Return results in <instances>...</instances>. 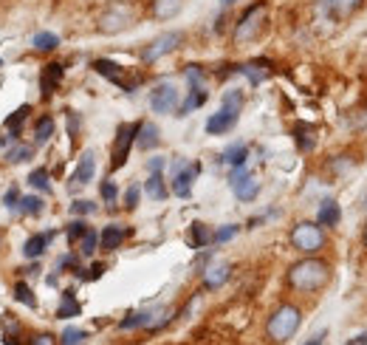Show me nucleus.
<instances>
[{
    "mask_svg": "<svg viewBox=\"0 0 367 345\" xmlns=\"http://www.w3.org/2000/svg\"><path fill=\"white\" fill-rule=\"evenodd\" d=\"M85 232H88V224H85V221H73V224H68V241H71V244H76Z\"/></svg>",
    "mask_w": 367,
    "mask_h": 345,
    "instance_id": "obj_42",
    "label": "nucleus"
},
{
    "mask_svg": "<svg viewBox=\"0 0 367 345\" xmlns=\"http://www.w3.org/2000/svg\"><path fill=\"white\" fill-rule=\"evenodd\" d=\"M96 247H99V232H96V230H88V232L79 238V255H82V258H91V255L96 252Z\"/></svg>",
    "mask_w": 367,
    "mask_h": 345,
    "instance_id": "obj_34",
    "label": "nucleus"
},
{
    "mask_svg": "<svg viewBox=\"0 0 367 345\" xmlns=\"http://www.w3.org/2000/svg\"><path fill=\"white\" fill-rule=\"evenodd\" d=\"M99 192H102V198H105L108 204H113V201H116V195H119V190H116V184H113V181H102V190H99Z\"/></svg>",
    "mask_w": 367,
    "mask_h": 345,
    "instance_id": "obj_44",
    "label": "nucleus"
},
{
    "mask_svg": "<svg viewBox=\"0 0 367 345\" xmlns=\"http://www.w3.org/2000/svg\"><path fill=\"white\" fill-rule=\"evenodd\" d=\"M29 345H57V337H51V334H37Z\"/></svg>",
    "mask_w": 367,
    "mask_h": 345,
    "instance_id": "obj_46",
    "label": "nucleus"
},
{
    "mask_svg": "<svg viewBox=\"0 0 367 345\" xmlns=\"http://www.w3.org/2000/svg\"><path fill=\"white\" fill-rule=\"evenodd\" d=\"M266 17H269L266 3H254V6H249V9L243 11V17L237 20V26H234V43H249V40H254V37L263 31Z\"/></svg>",
    "mask_w": 367,
    "mask_h": 345,
    "instance_id": "obj_4",
    "label": "nucleus"
},
{
    "mask_svg": "<svg viewBox=\"0 0 367 345\" xmlns=\"http://www.w3.org/2000/svg\"><path fill=\"white\" fill-rule=\"evenodd\" d=\"M93 71L99 74V77H105V80H110L113 86L125 88L128 93L136 88V83H130L128 80V74H125V68L122 66H116L113 60H93Z\"/></svg>",
    "mask_w": 367,
    "mask_h": 345,
    "instance_id": "obj_11",
    "label": "nucleus"
},
{
    "mask_svg": "<svg viewBox=\"0 0 367 345\" xmlns=\"http://www.w3.org/2000/svg\"><path fill=\"white\" fill-rule=\"evenodd\" d=\"M23 215H43V210H46V201L40 198V195H23L20 198V207H17Z\"/></svg>",
    "mask_w": 367,
    "mask_h": 345,
    "instance_id": "obj_29",
    "label": "nucleus"
},
{
    "mask_svg": "<svg viewBox=\"0 0 367 345\" xmlns=\"http://www.w3.org/2000/svg\"><path fill=\"white\" fill-rule=\"evenodd\" d=\"M328 280H331V269L319 258H305L289 269V286L296 292H319Z\"/></svg>",
    "mask_w": 367,
    "mask_h": 345,
    "instance_id": "obj_1",
    "label": "nucleus"
},
{
    "mask_svg": "<svg viewBox=\"0 0 367 345\" xmlns=\"http://www.w3.org/2000/svg\"><path fill=\"white\" fill-rule=\"evenodd\" d=\"M0 68H3V60H0Z\"/></svg>",
    "mask_w": 367,
    "mask_h": 345,
    "instance_id": "obj_55",
    "label": "nucleus"
},
{
    "mask_svg": "<svg viewBox=\"0 0 367 345\" xmlns=\"http://www.w3.org/2000/svg\"><path fill=\"white\" fill-rule=\"evenodd\" d=\"M198 172H201V165H184V162L172 165V192L178 198H190L192 195V181L198 178Z\"/></svg>",
    "mask_w": 367,
    "mask_h": 345,
    "instance_id": "obj_9",
    "label": "nucleus"
},
{
    "mask_svg": "<svg viewBox=\"0 0 367 345\" xmlns=\"http://www.w3.org/2000/svg\"><path fill=\"white\" fill-rule=\"evenodd\" d=\"M305 345H322V337H316V340H311V343H305Z\"/></svg>",
    "mask_w": 367,
    "mask_h": 345,
    "instance_id": "obj_52",
    "label": "nucleus"
},
{
    "mask_svg": "<svg viewBox=\"0 0 367 345\" xmlns=\"http://www.w3.org/2000/svg\"><path fill=\"white\" fill-rule=\"evenodd\" d=\"M71 212L73 215H91V212H96V204H93V201H82V198H79V201H73L71 204Z\"/></svg>",
    "mask_w": 367,
    "mask_h": 345,
    "instance_id": "obj_41",
    "label": "nucleus"
},
{
    "mask_svg": "<svg viewBox=\"0 0 367 345\" xmlns=\"http://www.w3.org/2000/svg\"><path fill=\"white\" fill-rule=\"evenodd\" d=\"M14 300L23 303V306H29V309H37V297H34V292H31V286L26 280H17L14 283Z\"/></svg>",
    "mask_w": 367,
    "mask_h": 345,
    "instance_id": "obj_31",
    "label": "nucleus"
},
{
    "mask_svg": "<svg viewBox=\"0 0 367 345\" xmlns=\"http://www.w3.org/2000/svg\"><path fill=\"white\" fill-rule=\"evenodd\" d=\"M201 274H204V286H207V289H220V286L229 280L232 266H229V263H212V266H207Z\"/></svg>",
    "mask_w": 367,
    "mask_h": 345,
    "instance_id": "obj_16",
    "label": "nucleus"
},
{
    "mask_svg": "<svg viewBox=\"0 0 367 345\" xmlns=\"http://www.w3.org/2000/svg\"><path fill=\"white\" fill-rule=\"evenodd\" d=\"M29 113H31V108H29V105H20V108L6 119V130H9L11 136H17V133H20V125L26 122V116H29Z\"/></svg>",
    "mask_w": 367,
    "mask_h": 345,
    "instance_id": "obj_33",
    "label": "nucleus"
},
{
    "mask_svg": "<svg viewBox=\"0 0 367 345\" xmlns=\"http://www.w3.org/2000/svg\"><path fill=\"white\" fill-rule=\"evenodd\" d=\"M365 247H367V227H365Z\"/></svg>",
    "mask_w": 367,
    "mask_h": 345,
    "instance_id": "obj_54",
    "label": "nucleus"
},
{
    "mask_svg": "<svg viewBox=\"0 0 367 345\" xmlns=\"http://www.w3.org/2000/svg\"><path fill=\"white\" fill-rule=\"evenodd\" d=\"M232 190H234V195H237L240 201H254V198H257V192H260V181L249 172L246 178L234 181V184H232Z\"/></svg>",
    "mask_w": 367,
    "mask_h": 345,
    "instance_id": "obj_19",
    "label": "nucleus"
},
{
    "mask_svg": "<svg viewBox=\"0 0 367 345\" xmlns=\"http://www.w3.org/2000/svg\"><path fill=\"white\" fill-rule=\"evenodd\" d=\"M31 46H34L37 51H54V48L60 46V37H57L54 31H37L34 40H31Z\"/></svg>",
    "mask_w": 367,
    "mask_h": 345,
    "instance_id": "obj_30",
    "label": "nucleus"
},
{
    "mask_svg": "<svg viewBox=\"0 0 367 345\" xmlns=\"http://www.w3.org/2000/svg\"><path fill=\"white\" fill-rule=\"evenodd\" d=\"M29 184H31L34 190H40V192H51V178H48V170H46V168L31 170V175H29Z\"/></svg>",
    "mask_w": 367,
    "mask_h": 345,
    "instance_id": "obj_35",
    "label": "nucleus"
},
{
    "mask_svg": "<svg viewBox=\"0 0 367 345\" xmlns=\"http://www.w3.org/2000/svg\"><path fill=\"white\" fill-rule=\"evenodd\" d=\"M249 170H246V165H240V168H232V175H229V181L234 184V181H240V178H246Z\"/></svg>",
    "mask_w": 367,
    "mask_h": 345,
    "instance_id": "obj_47",
    "label": "nucleus"
},
{
    "mask_svg": "<svg viewBox=\"0 0 367 345\" xmlns=\"http://www.w3.org/2000/svg\"><path fill=\"white\" fill-rule=\"evenodd\" d=\"M3 204H6V210H17V207H20V192L11 187V190L3 195Z\"/></svg>",
    "mask_w": 367,
    "mask_h": 345,
    "instance_id": "obj_45",
    "label": "nucleus"
},
{
    "mask_svg": "<svg viewBox=\"0 0 367 345\" xmlns=\"http://www.w3.org/2000/svg\"><path fill=\"white\" fill-rule=\"evenodd\" d=\"M232 3H234V0H220V6H232Z\"/></svg>",
    "mask_w": 367,
    "mask_h": 345,
    "instance_id": "obj_53",
    "label": "nucleus"
},
{
    "mask_svg": "<svg viewBox=\"0 0 367 345\" xmlns=\"http://www.w3.org/2000/svg\"><path fill=\"white\" fill-rule=\"evenodd\" d=\"M125 238H128V230H122L119 224H110V227H105V230L99 232V247H102L105 252H113V249L122 247Z\"/></svg>",
    "mask_w": 367,
    "mask_h": 345,
    "instance_id": "obj_15",
    "label": "nucleus"
},
{
    "mask_svg": "<svg viewBox=\"0 0 367 345\" xmlns=\"http://www.w3.org/2000/svg\"><path fill=\"white\" fill-rule=\"evenodd\" d=\"M79 303H76V297H73L71 289H66L63 292V303H60V309H57V317L60 320H68V317H79Z\"/></svg>",
    "mask_w": 367,
    "mask_h": 345,
    "instance_id": "obj_26",
    "label": "nucleus"
},
{
    "mask_svg": "<svg viewBox=\"0 0 367 345\" xmlns=\"http://www.w3.org/2000/svg\"><path fill=\"white\" fill-rule=\"evenodd\" d=\"M31 156H34V148L31 145H14V148L6 150V162H11V165H23Z\"/></svg>",
    "mask_w": 367,
    "mask_h": 345,
    "instance_id": "obj_32",
    "label": "nucleus"
},
{
    "mask_svg": "<svg viewBox=\"0 0 367 345\" xmlns=\"http://www.w3.org/2000/svg\"><path fill=\"white\" fill-rule=\"evenodd\" d=\"M133 23V9L128 3H110L99 14V31L102 34H119Z\"/></svg>",
    "mask_w": 367,
    "mask_h": 345,
    "instance_id": "obj_5",
    "label": "nucleus"
},
{
    "mask_svg": "<svg viewBox=\"0 0 367 345\" xmlns=\"http://www.w3.org/2000/svg\"><path fill=\"white\" fill-rule=\"evenodd\" d=\"M342 221V210H339V204L336 201H322L319 204V215H316V224L319 227H336Z\"/></svg>",
    "mask_w": 367,
    "mask_h": 345,
    "instance_id": "obj_20",
    "label": "nucleus"
},
{
    "mask_svg": "<svg viewBox=\"0 0 367 345\" xmlns=\"http://www.w3.org/2000/svg\"><path fill=\"white\" fill-rule=\"evenodd\" d=\"M207 102V91L204 88H190V93H187V99L178 105V116H187V113H192L195 108H201Z\"/></svg>",
    "mask_w": 367,
    "mask_h": 345,
    "instance_id": "obj_23",
    "label": "nucleus"
},
{
    "mask_svg": "<svg viewBox=\"0 0 367 345\" xmlns=\"http://www.w3.org/2000/svg\"><path fill=\"white\" fill-rule=\"evenodd\" d=\"M136 133H139V122H133V125H119V130H116V142H113V153H110V170H119V168H125V162H128V156H130V148L136 145Z\"/></svg>",
    "mask_w": 367,
    "mask_h": 345,
    "instance_id": "obj_6",
    "label": "nucleus"
},
{
    "mask_svg": "<svg viewBox=\"0 0 367 345\" xmlns=\"http://www.w3.org/2000/svg\"><path fill=\"white\" fill-rule=\"evenodd\" d=\"M246 156H249V148H246V145H232V148L223 150L220 159H223L229 168H240V165H246Z\"/></svg>",
    "mask_w": 367,
    "mask_h": 345,
    "instance_id": "obj_27",
    "label": "nucleus"
},
{
    "mask_svg": "<svg viewBox=\"0 0 367 345\" xmlns=\"http://www.w3.org/2000/svg\"><path fill=\"white\" fill-rule=\"evenodd\" d=\"M102 272H105V266H102V263H93V266H91V274H88V280H96V277H102Z\"/></svg>",
    "mask_w": 367,
    "mask_h": 345,
    "instance_id": "obj_50",
    "label": "nucleus"
},
{
    "mask_svg": "<svg viewBox=\"0 0 367 345\" xmlns=\"http://www.w3.org/2000/svg\"><path fill=\"white\" fill-rule=\"evenodd\" d=\"M68 130H71V136L76 139V133H79V119H76V113H68Z\"/></svg>",
    "mask_w": 367,
    "mask_h": 345,
    "instance_id": "obj_49",
    "label": "nucleus"
},
{
    "mask_svg": "<svg viewBox=\"0 0 367 345\" xmlns=\"http://www.w3.org/2000/svg\"><path fill=\"white\" fill-rule=\"evenodd\" d=\"M63 74H66V68L60 63H48L43 68V74H40V91H43V96H51L57 91V86L63 83Z\"/></svg>",
    "mask_w": 367,
    "mask_h": 345,
    "instance_id": "obj_13",
    "label": "nucleus"
},
{
    "mask_svg": "<svg viewBox=\"0 0 367 345\" xmlns=\"http://www.w3.org/2000/svg\"><path fill=\"white\" fill-rule=\"evenodd\" d=\"M291 247L302 255H316L325 247V232L319 224L311 221H299L291 230Z\"/></svg>",
    "mask_w": 367,
    "mask_h": 345,
    "instance_id": "obj_3",
    "label": "nucleus"
},
{
    "mask_svg": "<svg viewBox=\"0 0 367 345\" xmlns=\"http://www.w3.org/2000/svg\"><path fill=\"white\" fill-rule=\"evenodd\" d=\"M210 244H215V232H212L207 224L195 221V224L190 227V247H192V249H204V247H210Z\"/></svg>",
    "mask_w": 367,
    "mask_h": 345,
    "instance_id": "obj_18",
    "label": "nucleus"
},
{
    "mask_svg": "<svg viewBox=\"0 0 367 345\" xmlns=\"http://www.w3.org/2000/svg\"><path fill=\"white\" fill-rule=\"evenodd\" d=\"M181 43H184V34H181V31H167V34H158V37H155L150 46H145V51H142V63H145V66L158 63L161 57H167L170 51H175Z\"/></svg>",
    "mask_w": 367,
    "mask_h": 345,
    "instance_id": "obj_7",
    "label": "nucleus"
},
{
    "mask_svg": "<svg viewBox=\"0 0 367 345\" xmlns=\"http://www.w3.org/2000/svg\"><path fill=\"white\" fill-rule=\"evenodd\" d=\"M237 71L252 83V86H260L263 80H266V74H269V68H263V63L257 66V63H246V66H237Z\"/></svg>",
    "mask_w": 367,
    "mask_h": 345,
    "instance_id": "obj_28",
    "label": "nucleus"
},
{
    "mask_svg": "<svg viewBox=\"0 0 367 345\" xmlns=\"http://www.w3.org/2000/svg\"><path fill=\"white\" fill-rule=\"evenodd\" d=\"M220 105H232V108H240L243 110V93L240 91H226Z\"/></svg>",
    "mask_w": 367,
    "mask_h": 345,
    "instance_id": "obj_43",
    "label": "nucleus"
},
{
    "mask_svg": "<svg viewBox=\"0 0 367 345\" xmlns=\"http://www.w3.org/2000/svg\"><path fill=\"white\" fill-rule=\"evenodd\" d=\"M187 83L190 88H204V71L198 66H187Z\"/></svg>",
    "mask_w": 367,
    "mask_h": 345,
    "instance_id": "obj_40",
    "label": "nucleus"
},
{
    "mask_svg": "<svg viewBox=\"0 0 367 345\" xmlns=\"http://www.w3.org/2000/svg\"><path fill=\"white\" fill-rule=\"evenodd\" d=\"M237 116H240V108L220 105L218 113H212V116L207 119V133H210V136H223V133H229V130L237 125Z\"/></svg>",
    "mask_w": 367,
    "mask_h": 345,
    "instance_id": "obj_10",
    "label": "nucleus"
},
{
    "mask_svg": "<svg viewBox=\"0 0 367 345\" xmlns=\"http://www.w3.org/2000/svg\"><path fill=\"white\" fill-rule=\"evenodd\" d=\"M325 3H328L331 11L339 14V17H348L351 11H356V9L362 6V0H325Z\"/></svg>",
    "mask_w": 367,
    "mask_h": 345,
    "instance_id": "obj_36",
    "label": "nucleus"
},
{
    "mask_svg": "<svg viewBox=\"0 0 367 345\" xmlns=\"http://www.w3.org/2000/svg\"><path fill=\"white\" fill-rule=\"evenodd\" d=\"M54 235H57L54 230H51V232H37V235H31V238L23 244V255L29 260H37L46 249H48V244L54 241Z\"/></svg>",
    "mask_w": 367,
    "mask_h": 345,
    "instance_id": "obj_14",
    "label": "nucleus"
},
{
    "mask_svg": "<svg viewBox=\"0 0 367 345\" xmlns=\"http://www.w3.org/2000/svg\"><path fill=\"white\" fill-rule=\"evenodd\" d=\"M150 11L155 20H170L181 11V0H150Z\"/></svg>",
    "mask_w": 367,
    "mask_h": 345,
    "instance_id": "obj_21",
    "label": "nucleus"
},
{
    "mask_svg": "<svg viewBox=\"0 0 367 345\" xmlns=\"http://www.w3.org/2000/svg\"><path fill=\"white\" fill-rule=\"evenodd\" d=\"M345 345H367V334H356V337H351Z\"/></svg>",
    "mask_w": 367,
    "mask_h": 345,
    "instance_id": "obj_51",
    "label": "nucleus"
},
{
    "mask_svg": "<svg viewBox=\"0 0 367 345\" xmlns=\"http://www.w3.org/2000/svg\"><path fill=\"white\" fill-rule=\"evenodd\" d=\"M139 198H142V187L139 184H130L128 192H125V207L128 210H136L139 207Z\"/></svg>",
    "mask_w": 367,
    "mask_h": 345,
    "instance_id": "obj_38",
    "label": "nucleus"
},
{
    "mask_svg": "<svg viewBox=\"0 0 367 345\" xmlns=\"http://www.w3.org/2000/svg\"><path fill=\"white\" fill-rule=\"evenodd\" d=\"M178 88L172 83H158V86L150 91V108L155 113H172L178 110Z\"/></svg>",
    "mask_w": 367,
    "mask_h": 345,
    "instance_id": "obj_8",
    "label": "nucleus"
},
{
    "mask_svg": "<svg viewBox=\"0 0 367 345\" xmlns=\"http://www.w3.org/2000/svg\"><path fill=\"white\" fill-rule=\"evenodd\" d=\"M294 136H296V148L299 150H314V145H316V130L311 128V125H294Z\"/></svg>",
    "mask_w": 367,
    "mask_h": 345,
    "instance_id": "obj_24",
    "label": "nucleus"
},
{
    "mask_svg": "<svg viewBox=\"0 0 367 345\" xmlns=\"http://www.w3.org/2000/svg\"><path fill=\"white\" fill-rule=\"evenodd\" d=\"M145 192L153 198V201H164L167 198V181H164V175L161 172H150V178L145 181Z\"/></svg>",
    "mask_w": 367,
    "mask_h": 345,
    "instance_id": "obj_22",
    "label": "nucleus"
},
{
    "mask_svg": "<svg viewBox=\"0 0 367 345\" xmlns=\"http://www.w3.org/2000/svg\"><path fill=\"white\" fill-rule=\"evenodd\" d=\"M237 232H240V227H237V224H226V227H220L218 232H215V244H226V241H232Z\"/></svg>",
    "mask_w": 367,
    "mask_h": 345,
    "instance_id": "obj_39",
    "label": "nucleus"
},
{
    "mask_svg": "<svg viewBox=\"0 0 367 345\" xmlns=\"http://www.w3.org/2000/svg\"><path fill=\"white\" fill-rule=\"evenodd\" d=\"M161 145V136H158V128L153 122H139V133H136V148L139 150H153Z\"/></svg>",
    "mask_w": 367,
    "mask_h": 345,
    "instance_id": "obj_17",
    "label": "nucleus"
},
{
    "mask_svg": "<svg viewBox=\"0 0 367 345\" xmlns=\"http://www.w3.org/2000/svg\"><path fill=\"white\" fill-rule=\"evenodd\" d=\"M54 130H57L54 119H51V116H40L37 125H34V142H37V145H46V142L54 136Z\"/></svg>",
    "mask_w": 367,
    "mask_h": 345,
    "instance_id": "obj_25",
    "label": "nucleus"
},
{
    "mask_svg": "<svg viewBox=\"0 0 367 345\" xmlns=\"http://www.w3.org/2000/svg\"><path fill=\"white\" fill-rule=\"evenodd\" d=\"M299 323H302L299 309L286 303V306H280V309L269 317V323H266V334H269L274 343H286V340H291L294 334H296Z\"/></svg>",
    "mask_w": 367,
    "mask_h": 345,
    "instance_id": "obj_2",
    "label": "nucleus"
},
{
    "mask_svg": "<svg viewBox=\"0 0 367 345\" xmlns=\"http://www.w3.org/2000/svg\"><path fill=\"white\" fill-rule=\"evenodd\" d=\"M147 170L161 172V170H164V159H150V162H147Z\"/></svg>",
    "mask_w": 367,
    "mask_h": 345,
    "instance_id": "obj_48",
    "label": "nucleus"
},
{
    "mask_svg": "<svg viewBox=\"0 0 367 345\" xmlns=\"http://www.w3.org/2000/svg\"><path fill=\"white\" fill-rule=\"evenodd\" d=\"M60 340H63V345H82L88 340V334H85L82 329H66Z\"/></svg>",
    "mask_w": 367,
    "mask_h": 345,
    "instance_id": "obj_37",
    "label": "nucleus"
},
{
    "mask_svg": "<svg viewBox=\"0 0 367 345\" xmlns=\"http://www.w3.org/2000/svg\"><path fill=\"white\" fill-rule=\"evenodd\" d=\"M93 172H96V156H93V150H85V153L79 156V162H76V170H73L71 181L76 187L91 184V181H93Z\"/></svg>",
    "mask_w": 367,
    "mask_h": 345,
    "instance_id": "obj_12",
    "label": "nucleus"
}]
</instances>
